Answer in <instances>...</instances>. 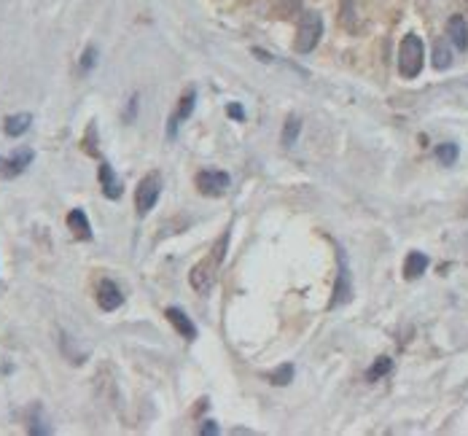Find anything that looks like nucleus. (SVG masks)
<instances>
[{"mask_svg":"<svg viewBox=\"0 0 468 436\" xmlns=\"http://www.w3.org/2000/svg\"><path fill=\"white\" fill-rule=\"evenodd\" d=\"M457 156H460V151H457L455 143H442V146L436 149V159H439L442 164H447V167H450V164H455Z\"/></svg>","mask_w":468,"mask_h":436,"instance_id":"nucleus-21","label":"nucleus"},{"mask_svg":"<svg viewBox=\"0 0 468 436\" xmlns=\"http://www.w3.org/2000/svg\"><path fill=\"white\" fill-rule=\"evenodd\" d=\"M161 186H164V180H161L159 173H148V176L140 180L137 194H135V207H137V216H148V213H151V207H154L156 200H159Z\"/></svg>","mask_w":468,"mask_h":436,"instance_id":"nucleus-3","label":"nucleus"},{"mask_svg":"<svg viewBox=\"0 0 468 436\" xmlns=\"http://www.w3.org/2000/svg\"><path fill=\"white\" fill-rule=\"evenodd\" d=\"M200 434L202 436H215V434H218V425H215L213 420H205V425L200 428Z\"/></svg>","mask_w":468,"mask_h":436,"instance_id":"nucleus-27","label":"nucleus"},{"mask_svg":"<svg viewBox=\"0 0 468 436\" xmlns=\"http://www.w3.org/2000/svg\"><path fill=\"white\" fill-rule=\"evenodd\" d=\"M137 100H140V97L132 95V97H130V103H127V110H124V122H127V124L135 122V113H137Z\"/></svg>","mask_w":468,"mask_h":436,"instance_id":"nucleus-24","label":"nucleus"},{"mask_svg":"<svg viewBox=\"0 0 468 436\" xmlns=\"http://www.w3.org/2000/svg\"><path fill=\"white\" fill-rule=\"evenodd\" d=\"M194 103H197V92H194V89H188L186 95L181 97V105H178V113H175V119H178V122L188 119V116H191V110H194Z\"/></svg>","mask_w":468,"mask_h":436,"instance_id":"nucleus-19","label":"nucleus"},{"mask_svg":"<svg viewBox=\"0 0 468 436\" xmlns=\"http://www.w3.org/2000/svg\"><path fill=\"white\" fill-rule=\"evenodd\" d=\"M94 124H89V130H86V137H84V149H86V154H92V156H97V149H94Z\"/></svg>","mask_w":468,"mask_h":436,"instance_id":"nucleus-25","label":"nucleus"},{"mask_svg":"<svg viewBox=\"0 0 468 436\" xmlns=\"http://www.w3.org/2000/svg\"><path fill=\"white\" fill-rule=\"evenodd\" d=\"M97 178H100V189H103V194H105L108 200H119L121 194H124V183H121V178L116 176V170H113L108 162H100Z\"/></svg>","mask_w":468,"mask_h":436,"instance_id":"nucleus-9","label":"nucleus"},{"mask_svg":"<svg viewBox=\"0 0 468 436\" xmlns=\"http://www.w3.org/2000/svg\"><path fill=\"white\" fill-rule=\"evenodd\" d=\"M466 6H468V0H466Z\"/></svg>","mask_w":468,"mask_h":436,"instance_id":"nucleus-29","label":"nucleus"},{"mask_svg":"<svg viewBox=\"0 0 468 436\" xmlns=\"http://www.w3.org/2000/svg\"><path fill=\"white\" fill-rule=\"evenodd\" d=\"M3 164H6V159H3V156H0V178H3Z\"/></svg>","mask_w":468,"mask_h":436,"instance_id":"nucleus-28","label":"nucleus"},{"mask_svg":"<svg viewBox=\"0 0 468 436\" xmlns=\"http://www.w3.org/2000/svg\"><path fill=\"white\" fill-rule=\"evenodd\" d=\"M350 297H353V277H350L348 256H345V251L339 248V272H336V283H334V297H331V307L348 304Z\"/></svg>","mask_w":468,"mask_h":436,"instance_id":"nucleus-5","label":"nucleus"},{"mask_svg":"<svg viewBox=\"0 0 468 436\" xmlns=\"http://www.w3.org/2000/svg\"><path fill=\"white\" fill-rule=\"evenodd\" d=\"M390 372H393V361H390L388 355H382V358H377L375 364L366 369V380L377 382V380H382L385 374H390Z\"/></svg>","mask_w":468,"mask_h":436,"instance_id":"nucleus-15","label":"nucleus"},{"mask_svg":"<svg viewBox=\"0 0 468 436\" xmlns=\"http://www.w3.org/2000/svg\"><path fill=\"white\" fill-rule=\"evenodd\" d=\"M221 261L215 253H210L207 259H202L194 270H191V275H188V280H191V286H194V291H200V294H207L210 291V286L215 283V270L221 267Z\"/></svg>","mask_w":468,"mask_h":436,"instance_id":"nucleus-4","label":"nucleus"},{"mask_svg":"<svg viewBox=\"0 0 468 436\" xmlns=\"http://www.w3.org/2000/svg\"><path fill=\"white\" fill-rule=\"evenodd\" d=\"M423 62H426V43L420 35L409 33L401 38L399 46V73L404 79H417L423 73Z\"/></svg>","mask_w":468,"mask_h":436,"instance_id":"nucleus-1","label":"nucleus"},{"mask_svg":"<svg viewBox=\"0 0 468 436\" xmlns=\"http://www.w3.org/2000/svg\"><path fill=\"white\" fill-rule=\"evenodd\" d=\"M164 315H167V321L173 323L175 331H178L181 337H186V340H197V326H194V321H191L183 310H178V307H167Z\"/></svg>","mask_w":468,"mask_h":436,"instance_id":"nucleus-11","label":"nucleus"},{"mask_svg":"<svg viewBox=\"0 0 468 436\" xmlns=\"http://www.w3.org/2000/svg\"><path fill=\"white\" fill-rule=\"evenodd\" d=\"M272 6H275L278 16H282V19H288V16L302 11V0H272Z\"/></svg>","mask_w":468,"mask_h":436,"instance_id":"nucleus-18","label":"nucleus"},{"mask_svg":"<svg viewBox=\"0 0 468 436\" xmlns=\"http://www.w3.org/2000/svg\"><path fill=\"white\" fill-rule=\"evenodd\" d=\"M229 183L232 180H229L227 173H218V170H205V173L197 176V189L205 197H221L229 189Z\"/></svg>","mask_w":468,"mask_h":436,"instance_id":"nucleus-6","label":"nucleus"},{"mask_svg":"<svg viewBox=\"0 0 468 436\" xmlns=\"http://www.w3.org/2000/svg\"><path fill=\"white\" fill-rule=\"evenodd\" d=\"M67 229H70V234H73L76 240H81V243H89L94 237L92 224H89V216H86L84 207H73V210L67 213Z\"/></svg>","mask_w":468,"mask_h":436,"instance_id":"nucleus-7","label":"nucleus"},{"mask_svg":"<svg viewBox=\"0 0 468 436\" xmlns=\"http://www.w3.org/2000/svg\"><path fill=\"white\" fill-rule=\"evenodd\" d=\"M323 35V19L315 11H304L299 19V30H296V52L299 54H309Z\"/></svg>","mask_w":468,"mask_h":436,"instance_id":"nucleus-2","label":"nucleus"},{"mask_svg":"<svg viewBox=\"0 0 468 436\" xmlns=\"http://www.w3.org/2000/svg\"><path fill=\"white\" fill-rule=\"evenodd\" d=\"M227 113L232 116V119H234V122H245V110H242L240 103H229Z\"/></svg>","mask_w":468,"mask_h":436,"instance_id":"nucleus-26","label":"nucleus"},{"mask_svg":"<svg viewBox=\"0 0 468 436\" xmlns=\"http://www.w3.org/2000/svg\"><path fill=\"white\" fill-rule=\"evenodd\" d=\"M447 33H450V38L455 43L457 49H468V25H466V16H450V22H447Z\"/></svg>","mask_w":468,"mask_h":436,"instance_id":"nucleus-12","label":"nucleus"},{"mask_svg":"<svg viewBox=\"0 0 468 436\" xmlns=\"http://www.w3.org/2000/svg\"><path fill=\"white\" fill-rule=\"evenodd\" d=\"M100 52H97V46H86L84 49V54H81V59H79V68L84 70V73H92L94 70V65H97V59H100Z\"/></svg>","mask_w":468,"mask_h":436,"instance_id":"nucleus-23","label":"nucleus"},{"mask_svg":"<svg viewBox=\"0 0 468 436\" xmlns=\"http://www.w3.org/2000/svg\"><path fill=\"white\" fill-rule=\"evenodd\" d=\"M33 159H35L33 149H19L16 154H13V156H8V159H6V164H3V178L22 176L27 167L33 164Z\"/></svg>","mask_w":468,"mask_h":436,"instance_id":"nucleus-10","label":"nucleus"},{"mask_svg":"<svg viewBox=\"0 0 468 436\" xmlns=\"http://www.w3.org/2000/svg\"><path fill=\"white\" fill-rule=\"evenodd\" d=\"M426 270H428V256L420 253V251H412V253L406 256V261H404V275H406V280H417Z\"/></svg>","mask_w":468,"mask_h":436,"instance_id":"nucleus-13","label":"nucleus"},{"mask_svg":"<svg viewBox=\"0 0 468 436\" xmlns=\"http://www.w3.org/2000/svg\"><path fill=\"white\" fill-rule=\"evenodd\" d=\"M121 302H124L121 288L113 280H100V286H97V304H100V310L113 313V310L121 307Z\"/></svg>","mask_w":468,"mask_h":436,"instance_id":"nucleus-8","label":"nucleus"},{"mask_svg":"<svg viewBox=\"0 0 468 436\" xmlns=\"http://www.w3.org/2000/svg\"><path fill=\"white\" fill-rule=\"evenodd\" d=\"M291 380H294V367L291 364H282L275 372H269V382L272 385H288Z\"/></svg>","mask_w":468,"mask_h":436,"instance_id":"nucleus-22","label":"nucleus"},{"mask_svg":"<svg viewBox=\"0 0 468 436\" xmlns=\"http://www.w3.org/2000/svg\"><path fill=\"white\" fill-rule=\"evenodd\" d=\"M30 124H33V116H30V113H13V116L6 119L3 130H6L8 137H22L27 130H30Z\"/></svg>","mask_w":468,"mask_h":436,"instance_id":"nucleus-14","label":"nucleus"},{"mask_svg":"<svg viewBox=\"0 0 468 436\" xmlns=\"http://www.w3.org/2000/svg\"><path fill=\"white\" fill-rule=\"evenodd\" d=\"M299 130H302L299 116H288L285 119V130H282V146H294V140L299 137Z\"/></svg>","mask_w":468,"mask_h":436,"instance_id":"nucleus-20","label":"nucleus"},{"mask_svg":"<svg viewBox=\"0 0 468 436\" xmlns=\"http://www.w3.org/2000/svg\"><path fill=\"white\" fill-rule=\"evenodd\" d=\"M33 436H49L54 434V428L46 423V418H43V412H40V407H35V412H33V418H30V428H27Z\"/></svg>","mask_w":468,"mask_h":436,"instance_id":"nucleus-16","label":"nucleus"},{"mask_svg":"<svg viewBox=\"0 0 468 436\" xmlns=\"http://www.w3.org/2000/svg\"><path fill=\"white\" fill-rule=\"evenodd\" d=\"M452 65V52H450V46L444 41L436 43V49H433V68L436 70H447Z\"/></svg>","mask_w":468,"mask_h":436,"instance_id":"nucleus-17","label":"nucleus"}]
</instances>
